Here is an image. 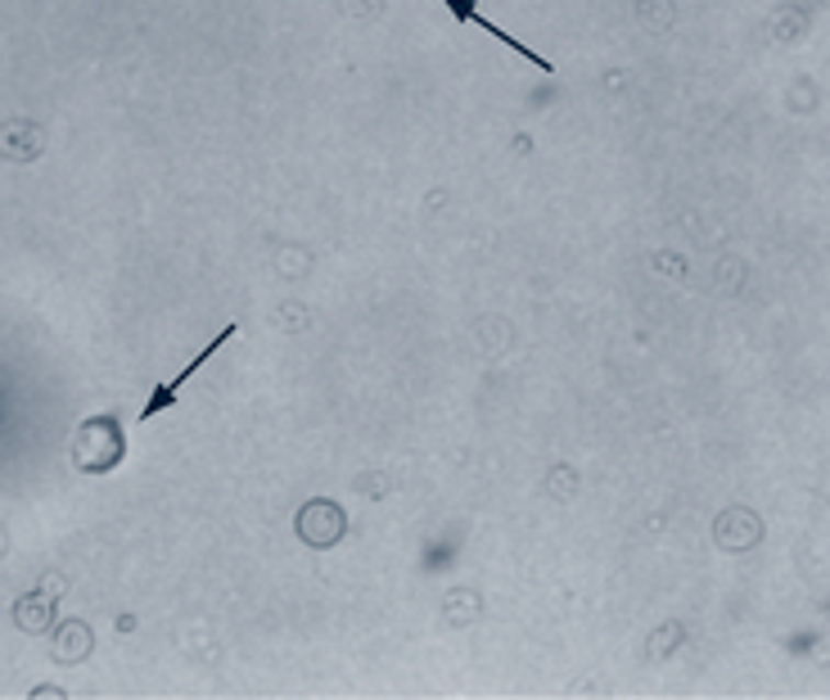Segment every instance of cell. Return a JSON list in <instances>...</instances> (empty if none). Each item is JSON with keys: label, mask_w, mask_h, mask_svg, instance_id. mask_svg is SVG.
I'll return each instance as SVG.
<instances>
[{"label": "cell", "mask_w": 830, "mask_h": 700, "mask_svg": "<svg viewBox=\"0 0 830 700\" xmlns=\"http://www.w3.org/2000/svg\"><path fill=\"white\" fill-rule=\"evenodd\" d=\"M231 335H235V325H226V331H222V335H217L213 344H208V348H203V353H199V357H194L190 366H181V376H177V380H168V385H158V389L149 393V402L141 407V421H154V416H162V411H168V407L177 402V393H181V385H186V380L194 376V370H199L203 362H213V357H217V348H222V344H226Z\"/></svg>", "instance_id": "7a4b0ae2"}, {"label": "cell", "mask_w": 830, "mask_h": 700, "mask_svg": "<svg viewBox=\"0 0 830 700\" xmlns=\"http://www.w3.org/2000/svg\"><path fill=\"white\" fill-rule=\"evenodd\" d=\"M714 533H718V543L727 547V552H744V547H754L759 538H763V524L750 515V511H727V515H718V524H714Z\"/></svg>", "instance_id": "3957f363"}, {"label": "cell", "mask_w": 830, "mask_h": 700, "mask_svg": "<svg viewBox=\"0 0 830 700\" xmlns=\"http://www.w3.org/2000/svg\"><path fill=\"white\" fill-rule=\"evenodd\" d=\"M442 5H447V10L456 14V19H461V23H474V27H483L487 36H496V41H506V46H511V51H519V55H524L528 64H537V68H542V73H551V59H542V55H537V51L519 46V41H515V36H506V27H496V23H487V19H483V14H479V10L470 5V0H442Z\"/></svg>", "instance_id": "277c9868"}, {"label": "cell", "mask_w": 830, "mask_h": 700, "mask_svg": "<svg viewBox=\"0 0 830 700\" xmlns=\"http://www.w3.org/2000/svg\"><path fill=\"white\" fill-rule=\"evenodd\" d=\"M104 425H109V416H96V421L81 425L77 438H72V462L87 470V475H104V470L117 466V457H122V430H113L109 438H100Z\"/></svg>", "instance_id": "6da1fadb"}]
</instances>
